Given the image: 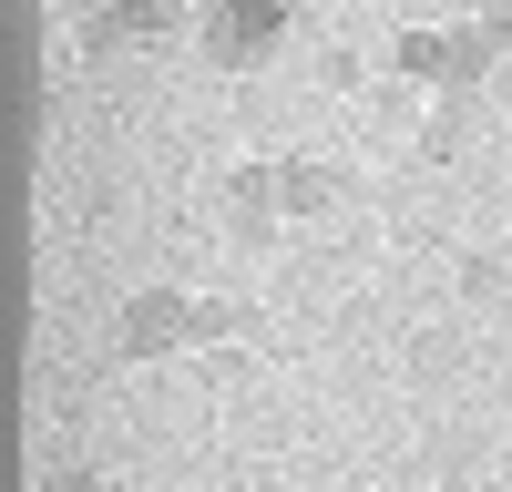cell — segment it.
Returning a JSON list of instances; mask_svg holds the SVG:
<instances>
[{
	"label": "cell",
	"instance_id": "1",
	"mask_svg": "<svg viewBox=\"0 0 512 492\" xmlns=\"http://www.w3.org/2000/svg\"><path fill=\"white\" fill-rule=\"evenodd\" d=\"M277 31H287V0H205V52H216L226 72L267 62Z\"/></svg>",
	"mask_w": 512,
	"mask_h": 492
},
{
	"label": "cell",
	"instance_id": "2",
	"mask_svg": "<svg viewBox=\"0 0 512 492\" xmlns=\"http://www.w3.org/2000/svg\"><path fill=\"white\" fill-rule=\"evenodd\" d=\"M492 21L482 31H400V72H431V82H472V72H492Z\"/></svg>",
	"mask_w": 512,
	"mask_h": 492
},
{
	"label": "cell",
	"instance_id": "3",
	"mask_svg": "<svg viewBox=\"0 0 512 492\" xmlns=\"http://www.w3.org/2000/svg\"><path fill=\"white\" fill-rule=\"evenodd\" d=\"M175 339H205V308L175 298V287H144V298L123 308V349H134V359H164Z\"/></svg>",
	"mask_w": 512,
	"mask_h": 492
},
{
	"label": "cell",
	"instance_id": "4",
	"mask_svg": "<svg viewBox=\"0 0 512 492\" xmlns=\"http://www.w3.org/2000/svg\"><path fill=\"white\" fill-rule=\"evenodd\" d=\"M267 205H277V175H267V164H246V175L226 185V216H236V226H267Z\"/></svg>",
	"mask_w": 512,
	"mask_h": 492
},
{
	"label": "cell",
	"instance_id": "5",
	"mask_svg": "<svg viewBox=\"0 0 512 492\" xmlns=\"http://www.w3.org/2000/svg\"><path fill=\"white\" fill-rule=\"evenodd\" d=\"M277 205H297V216L328 205V175H318V164H277Z\"/></svg>",
	"mask_w": 512,
	"mask_h": 492
},
{
	"label": "cell",
	"instance_id": "6",
	"mask_svg": "<svg viewBox=\"0 0 512 492\" xmlns=\"http://www.w3.org/2000/svg\"><path fill=\"white\" fill-rule=\"evenodd\" d=\"M52 492H93V472H52Z\"/></svg>",
	"mask_w": 512,
	"mask_h": 492
},
{
	"label": "cell",
	"instance_id": "7",
	"mask_svg": "<svg viewBox=\"0 0 512 492\" xmlns=\"http://www.w3.org/2000/svg\"><path fill=\"white\" fill-rule=\"evenodd\" d=\"M492 31H512V0H502V11H492Z\"/></svg>",
	"mask_w": 512,
	"mask_h": 492
}]
</instances>
